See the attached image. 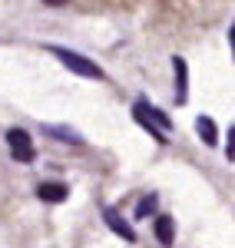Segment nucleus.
Wrapping results in <instances>:
<instances>
[{"mask_svg":"<svg viewBox=\"0 0 235 248\" xmlns=\"http://www.w3.org/2000/svg\"><path fill=\"white\" fill-rule=\"evenodd\" d=\"M133 116H136V123H139V126H142L149 136H153L156 142H166V133L172 129V126H169V116H166V113H159L156 106H149L146 99H139L136 106H133Z\"/></svg>","mask_w":235,"mask_h":248,"instance_id":"nucleus-1","label":"nucleus"},{"mask_svg":"<svg viewBox=\"0 0 235 248\" xmlns=\"http://www.w3.org/2000/svg\"><path fill=\"white\" fill-rule=\"evenodd\" d=\"M53 57L66 66V70H73V73H79V77H86V79H106V73H103V66L99 63H93V60H86V57H79V53H73V50H66V46H57V43H50L47 46Z\"/></svg>","mask_w":235,"mask_h":248,"instance_id":"nucleus-2","label":"nucleus"},{"mask_svg":"<svg viewBox=\"0 0 235 248\" xmlns=\"http://www.w3.org/2000/svg\"><path fill=\"white\" fill-rule=\"evenodd\" d=\"M7 146L14 149V159H20V162H33L37 159V149H33V139H30V133L27 129H7Z\"/></svg>","mask_w":235,"mask_h":248,"instance_id":"nucleus-3","label":"nucleus"},{"mask_svg":"<svg viewBox=\"0 0 235 248\" xmlns=\"http://www.w3.org/2000/svg\"><path fill=\"white\" fill-rule=\"evenodd\" d=\"M103 222H106L110 229L116 232L119 238H126V242H136V232H133V225H129V222H126V218H123L116 209H103Z\"/></svg>","mask_w":235,"mask_h":248,"instance_id":"nucleus-4","label":"nucleus"},{"mask_svg":"<svg viewBox=\"0 0 235 248\" xmlns=\"http://www.w3.org/2000/svg\"><path fill=\"white\" fill-rule=\"evenodd\" d=\"M66 195H70V189H66L63 182H43V186L37 189V199H40V202H63Z\"/></svg>","mask_w":235,"mask_h":248,"instance_id":"nucleus-5","label":"nucleus"},{"mask_svg":"<svg viewBox=\"0 0 235 248\" xmlns=\"http://www.w3.org/2000/svg\"><path fill=\"white\" fill-rule=\"evenodd\" d=\"M176 222L169 218V215H159L156 218V238H159V245H172V238H176Z\"/></svg>","mask_w":235,"mask_h":248,"instance_id":"nucleus-6","label":"nucleus"},{"mask_svg":"<svg viewBox=\"0 0 235 248\" xmlns=\"http://www.w3.org/2000/svg\"><path fill=\"white\" fill-rule=\"evenodd\" d=\"M196 133H199V139H202L205 146H216V142H219V136H216V123H212L209 116H199V119H196Z\"/></svg>","mask_w":235,"mask_h":248,"instance_id":"nucleus-7","label":"nucleus"},{"mask_svg":"<svg viewBox=\"0 0 235 248\" xmlns=\"http://www.w3.org/2000/svg\"><path fill=\"white\" fill-rule=\"evenodd\" d=\"M172 66H176V79H179V99L176 103H186V60L172 57Z\"/></svg>","mask_w":235,"mask_h":248,"instance_id":"nucleus-8","label":"nucleus"},{"mask_svg":"<svg viewBox=\"0 0 235 248\" xmlns=\"http://www.w3.org/2000/svg\"><path fill=\"white\" fill-rule=\"evenodd\" d=\"M43 129H47V133L50 136H57V139H63V142H83V136L79 133H73V129H60V126H43Z\"/></svg>","mask_w":235,"mask_h":248,"instance_id":"nucleus-9","label":"nucleus"},{"mask_svg":"<svg viewBox=\"0 0 235 248\" xmlns=\"http://www.w3.org/2000/svg\"><path fill=\"white\" fill-rule=\"evenodd\" d=\"M153 209H156V195H149V199H142V202L136 205V215H139V218H146V215H149Z\"/></svg>","mask_w":235,"mask_h":248,"instance_id":"nucleus-10","label":"nucleus"},{"mask_svg":"<svg viewBox=\"0 0 235 248\" xmlns=\"http://www.w3.org/2000/svg\"><path fill=\"white\" fill-rule=\"evenodd\" d=\"M225 149H229L225 155H229V162H232L235 159V126H229V146H225Z\"/></svg>","mask_w":235,"mask_h":248,"instance_id":"nucleus-11","label":"nucleus"},{"mask_svg":"<svg viewBox=\"0 0 235 248\" xmlns=\"http://www.w3.org/2000/svg\"><path fill=\"white\" fill-rule=\"evenodd\" d=\"M43 3H50V7H60V3H66V0H43Z\"/></svg>","mask_w":235,"mask_h":248,"instance_id":"nucleus-12","label":"nucleus"}]
</instances>
